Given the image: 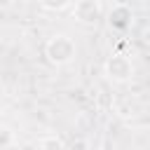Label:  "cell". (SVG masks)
I'll use <instances>...</instances> for the list:
<instances>
[{
  "label": "cell",
  "mask_w": 150,
  "mask_h": 150,
  "mask_svg": "<svg viewBox=\"0 0 150 150\" xmlns=\"http://www.w3.org/2000/svg\"><path fill=\"white\" fill-rule=\"evenodd\" d=\"M45 56H47L49 63H54V66H66V63H70L73 56H75V42H73V38H68V35H63V33L52 35V38L47 40V45H45Z\"/></svg>",
  "instance_id": "obj_1"
},
{
  "label": "cell",
  "mask_w": 150,
  "mask_h": 150,
  "mask_svg": "<svg viewBox=\"0 0 150 150\" xmlns=\"http://www.w3.org/2000/svg\"><path fill=\"white\" fill-rule=\"evenodd\" d=\"M103 70H105V75H108L112 82H127V80H131V75H134V63H131V59L124 56V54H112V56L105 59Z\"/></svg>",
  "instance_id": "obj_2"
},
{
  "label": "cell",
  "mask_w": 150,
  "mask_h": 150,
  "mask_svg": "<svg viewBox=\"0 0 150 150\" xmlns=\"http://www.w3.org/2000/svg\"><path fill=\"white\" fill-rule=\"evenodd\" d=\"M101 14H103L101 0H77L73 7V16L80 23H96L101 19Z\"/></svg>",
  "instance_id": "obj_3"
},
{
  "label": "cell",
  "mask_w": 150,
  "mask_h": 150,
  "mask_svg": "<svg viewBox=\"0 0 150 150\" xmlns=\"http://www.w3.org/2000/svg\"><path fill=\"white\" fill-rule=\"evenodd\" d=\"M108 23H110L112 30H129L131 23H134V12H131V7L124 5V2H117V5L110 9V14H108Z\"/></svg>",
  "instance_id": "obj_4"
},
{
  "label": "cell",
  "mask_w": 150,
  "mask_h": 150,
  "mask_svg": "<svg viewBox=\"0 0 150 150\" xmlns=\"http://www.w3.org/2000/svg\"><path fill=\"white\" fill-rule=\"evenodd\" d=\"M40 150H63V138L56 134H47L40 138Z\"/></svg>",
  "instance_id": "obj_5"
},
{
  "label": "cell",
  "mask_w": 150,
  "mask_h": 150,
  "mask_svg": "<svg viewBox=\"0 0 150 150\" xmlns=\"http://www.w3.org/2000/svg\"><path fill=\"white\" fill-rule=\"evenodd\" d=\"M38 2H40V7L47 9V12H63L73 0H38Z\"/></svg>",
  "instance_id": "obj_6"
},
{
  "label": "cell",
  "mask_w": 150,
  "mask_h": 150,
  "mask_svg": "<svg viewBox=\"0 0 150 150\" xmlns=\"http://www.w3.org/2000/svg\"><path fill=\"white\" fill-rule=\"evenodd\" d=\"M14 141V131L7 127H0V145H9Z\"/></svg>",
  "instance_id": "obj_7"
}]
</instances>
